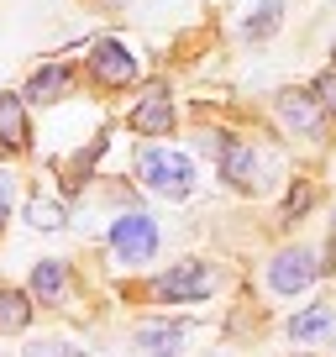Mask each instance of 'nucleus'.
I'll return each instance as SVG.
<instances>
[{"label": "nucleus", "instance_id": "obj_1", "mask_svg": "<svg viewBox=\"0 0 336 357\" xmlns=\"http://www.w3.org/2000/svg\"><path fill=\"white\" fill-rule=\"evenodd\" d=\"M137 178H142L153 195L163 200H184L194 190V158L190 153H174V147H147L137 158Z\"/></svg>", "mask_w": 336, "mask_h": 357}, {"label": "nucleus", "instance_id": "obj_2", "mask_svg": "<svg viewBox=\"0 0 336 357\" xmlns=\"http://www.w3.org/2000/svg\"><path fill=\"white\" fill-rule=\"evenodd\" d=\"M153 294L168 305H194L205 294H215V268L211 263H179V268H168V273L153 279Z\"/></svg>", "mask_w": 336, "mask_h": 357}, {"label": "nucleus", "instance_id": "obj_3", "mask_svg": "<svg viewBox=\"0 0 336 357\" xmlns=\"http://www.w3.org/2000/svg\"><path fill=\"white\" fill-rule=\"evenodd\" d=\"M315 273H321V263H315L310 247H284L268 263V289L273 294H305L315 284Z\"/></svg>", "mask_w": 336, "mask_h": 357}, {"label": "nucleus", "instance_id": "obj_4", "mask_svg": "<svg viewBox=\"0 0 336 357\" xmlns=\"http://www.w3.org/2000/svg\"><path fill=\"white\" fill-rule=\"evenodd\" d=\"M273 105H279V121L289 126L294 137H321L326 132V105L315 100V89H279L273 95Z\"/></svg>", "mask_w": 336, "mask_h": 357}, {"label": "nucleus", "instance_id": "obj_5", "mask_svg": "<svg viewBox=\"0 0 336 357\" xmlns=\"http://www.w3.org/2000/svg\"><path fill=\"white\" fill-rule=\"evenodd\" d=\"M111 252L121 257V263H147V257L158 252V226L153 215H121V221H111Z\"/></svg>", "mask_w": 336, "mask_h": 357}, {"label": "nucleus", "instance_id": "obj_6", "mask_svg": "<svg viewBox=\"0 0 336 357\" xmlns=\"http://www.w3.org/2000/svg\"><path fill=\"white\" fill-rule=\"evenodd\" d=\"M221 178L231 184V190H242V195H258L263 184H268V163H263L258 147L226 142V147H221Z\"/></svg>", "mask_w": 336, "mask_h": 357}, {"label": "nucleus", "instance_id": "obj_7", "mask_svg": "<svg viewBox=\"0 0 336 357\" xmlns=\"http://www.w3.org/2000/svg\"><path fill=\"white\" fill-rule=\"evenodd\" d=\"M90 74H95V84H105V89H126L137 79V53L126 43H116V37H105L90 53Z\"/></svg>", "mask_w": 336, "mask_h": 357}, {"label": "nucleus", "instance_id": "obj_8", "mask_svg": "<svg viewBox=\"0 0 336 357\" xmlns=\"http://www.w3.org/2000/svg\"><path fill=\"white\" fill-rule=\"evenodd\" d=\"M132 132H137V137H168V132H174V100H168L163 84H153L142 100H137Z\"/></svg>", "mask_w": 336, "mask_h": 357}, {"label": "nucleus", "instance_id": "obj_9", "mask_svg": "<svg viewBox=\"0 0 336 357\" xmlns=\"http://www.w3.org/2000/svg\"><path fill=\"white\" fill-rule=\"evenodd\" d=\"M137 352L142 357H179L184 352V326L179 321H142L137 326Z\"/></svg>", "mask_w": 336, "mask_h": 357}, {"label": "nucleus", "instance_id": "obj_10", "mask_svg": "<svg viewBox=\"0 0 336 357\" xmlns=\"http://www.w3.org/2000/svg\"><path fill=\"white\" fill-rule=\"evenodd\" d=\"M68 84H74V74H68L63 63H43L32 79H26V100L53 105V100H63V95H68Z\"/></svg>", "mask_w": 336, "mask_h": 357}, {"label": "nucleus", "instance_id": "obj_11", "mask_svg": "<svg viewBox=\"0 0 336 357\" xmlns=\"http://www.w3.org/2000/svg\"><path fill=\"white\" fill-rule=\"evenodd\" d=\"M68 289V263H58V257H47V263L32 268V300L37 305H58Z\"/></svg>", "mask_w": 336, "mask_h": 357}, {"label": "nucleus", "instance_id": "obj_12", "mask_svg": "<svg viewBox=\"0 0 336 357\" xmlns=\"http://www.w3.org/2000/svg\"><path fill=\"white\" fill-rule=\"evenodd\" d=\"M289 336H294V342H331V336H336V315L326 310V305L300 310V315L289 321Z\"/></svg>", "mask_w": 336, "mask_h": 357}, {"label": "nucleus", "instance_id": "obj_13", "mask_svg": "<svg viewBox=\"0 0 336 357\" xmlns=\"http://www.w3.org/2000/svg\"><path fill=\"white\" fill-rule=\"evenodd\" d=\"M0 147H26V105H22V95H0Z\"/></svg>", "mask_w": 336, "mask_h": 357}, {"label": "nucleus", "instance_id": "obj_14", "mask_svg": "<svg viewBox=\"0 0 336 357\" xmlns=\"http://www.w3.org/2000/svg\"><path fill=\"white\" fill-rule=\"evenodd\" d=\"M279 22H284V0H263L258 11L242 22V37H247V43H263V37L279 32Z\"/></svg>", "mask_w": 336, "mask_h": 357}, {"label": "nucleus", "instance_id": "obj_15", "mask_svg": "<svg viewBox=\"0 0 336 357\" xmlns=\"http://www.w3.org/2000/svg\"><path fill=\"white\" fill-rule=\"evenodd\" d=\"M26 321H32V300H26L22 289H0V331H26Z\"/></svg>", "mask_w": 336, "mask_h": 357}, {"label": "nucleus", "instance_id": "obj_16", "mask_svg": "<svg viewBox=\"0 0 336 357\" xmlns=\"http://www.w3.org/2000/svg\"><path fill=\"white\" fill-rule=\"evenodd\" d=\"M26 221H32L37 231H58L68 215H63V205H58V200H32V205H26Z\"/></svg>", "mask_w": 336, "mask_h": 357}, {"label": "nucleus", "instance_id": "obj_17", "mask_svg": "<svg viewBox=\"0 0 336 357\" xmlns=\"http://www.w3.org/2000/svg\"><path fill=\"white\" fill-rule=\"evenodd\" d=\"M310 200H315V190H310V184L300 178V184L289 190V200H284V221H300V215L310 211Z\"/></svg>", "mask_w": 336, "mask_h": 357}, {"label": "nucleus", "instance_id": "obj_18", "mask_svg": "<svg viewBox=\"0 0 336 357\" xmlns=\"http://www.w3.org/2000/svg\"><path fill=\"white\" fill-rule=\"evenodd\" d=\"M315 100L326 105V116L336 121V68H326L321 79H315Z\"/></svg>", "mask_w": 336, "mask_h": 357}, {"label": "nucleus", "instance_id": "obj_19", "mask_svg": "<svg viewBox=\"0 0 336 357\" xmlns=\"http://www.w3.org/2000/svg\"><path fill=\"white\" fill-rule=\"evenodd\" d=\"M26 357H90V352H79V347H63V342H37Z\"/></svg>", "mask_w": 336, "mask_h": 357}, {"label": "nucleus", "instance_id": "obj_20", "mask_svg": "<svg viewBox=\"0 0 336 357\" xmlns=\"http://www.w3.org/2000/svg\"><path fill=\"white\" fill-rule=\"evenodd\" d=\"M6 215H11V174H0V226H6Z\"/></svg>", "mask_w": 336, "mask_h": 357}, {"label": "nucleus", "instance_id": "obj_21", "mask_svg": "<svg viewBox=\"0 0 336 357\" xmlns=\"http://www.w3.org/2000/svg\"><path fill=\"white\" fill-rule=\"evenodd\" d=\"M331 58H336V53H331Z\"/></svg>", "mask_w": 336, "mask_h": 357}]
</instances>
